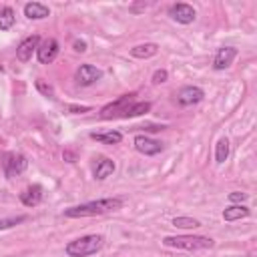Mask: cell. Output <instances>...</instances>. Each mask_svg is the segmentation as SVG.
<instances>
[{
	"label": "cell",
	"mask_w": 257,
	"mask_h": 257,
	"mask_svg": "<svg viewBox=\"0 0 257 257\" xmlns=\"http://www.w3.org/2000/svg\"><path fill=\"white\" fill-rule=\"evenodd\" d=\"M28 217L26 215H16V217H2L0 219V231H4V229H10V227H14V225H20V223H24Z\"/></svg>",
	"instance_id": "603a6c76"
},
{
	"label": "cell",
	"mask_w": 257,
	"mask_h": 257,
	"mask_svg": "<svg viewBox=\"0 0 257 257\" xmlns=\"http://www.w3.org/2000/svg\"><path fill=\"white\" fill-rule=\"evenodd\" d=\"M122 207V199L120 197H106V199H98V201H88L82 205H74L64 209V217L68 219H80V217H94V215H104L110 211H118Z\"/></svg>",
	"instance_id": "6da1fadb"
},
{
	"label": "cell",
	"mask_w": 257,
	"mask_h": 257,
	"mask_svg": "<svg viewBox=\"0 0 257 257\" xmlns=\"http://www.w3.org/2000/svg\"><path fill=\"white\" fill-rule=\"evenodd\" d=\"M133 100H135V94H133V92L118 96L114 102H108L106 106L100 108V118H118V116L122 114V110H124Z\"/></svg>",
	"instance_id": "8992f818"
},
{
	"label": "cell",
	"mask_w": 257,
	"mask_h": 257,
	"mask_svg": "<svg viewBox=\"0 0 257 257\" xmlns=\"http://www.w3.org/2000/svg\"><path fill=\"white\" fill-rule=\"evenodd\" d=\"M100 78H102V70L92 64H80L74 72V80L78 86H90Z\"/></svg>",
	"instance_id": "5b68a950"
},
{
	"label": "cell",
	"mask_w": 257,
	"mask_h": 257,
	"mask_svg": "<svg viewBox=\"0 0 257 257\" xmlns=\"http://www.w3.org/2000/svg\"><path fill=\"white\" fill-rule=\"evenodd\" d=\"M102 245H104L102 235H82V237L66 243L64 251L68 257H88V255L98 253L102 249Z\"/></svg>",
	"instance_id": "7a4b0ae2"
},
{
	"label": "cell",
	"mask_w": 257,
	"mask_h": 257,
	"mask_svg": "<svg viewBox=\"0 0 257 257\" xmlns=\"http://www.w3.org/2000/svg\"><path fill=\"white\" fill-rule=\"evenodd\" d=\"M38 44H40V36H38V34L26 36V38L18 44V48H16V58H18L20 62H28V60L32 58V52H36Z\"/></svg>",
	"instance_id": "30bf717a"
},
{
	"label": "cell",
	"mask_w": 257,
	"mask_h": 257,
	"mask_svg": "<svg viewBox=\"0 0 257 257\" xmlns=\"http://www.w3.org/2000/svg\"><path fill=\"white\" fill-rule=\"evenodd\" d=\"M173 225L175 227H181V229H195V227H201V221H197L193 217H175L173 219Z\"/></svg>",
	"instance_id": "7402d4cb"
},
{
	"label": "cell",
	"mask_w": 257,
	"mask_h": 257,
	"mask_svg": "<svg viewBox=\"0 0 257 257\" xmlns=\"http://www.w3.org/2000/svg\"><path fill=\"white\" fill-rule=\"evenodd\" d=\"M151 110V102H139V100H133L124 110H122V114L118 116V118H133V116H139V114H145V112H149Z\"/></svg>",
	"instance_id": "2e32d148"
},
{
	"label": "cell",
	"mask_w": 257,
	"mask_h": 257,
	"mask_svg": "<svg viewBox=\"0 0 257 257\" xmlns=\"http://www.w3.org/2000/svg\"><path fill=\"white\" fill-rule=\"evenodd\" d=\"M24 16L30 20H42V18L50 16V10L42 2H28V4H24Z\"/></svg>",
	"instance_id": "4fadbf2b"
},
{
	"label": "cell",
	"mask_w": 257,
	"mask_h": 257,
	"mask_svg": "<svg viewBox=\"0 0 257 257\" xmlns=\"http://www.w3.org/2000/svg\"><path fill=\"white\" fill-rule=\"evenodd\" d=\"M163 245L173 249H185V251H201V249L213 247V239L203 235H177V237L167 235L163 239Z\"/></svg>",
	"instance_id": "3957f363"
},
{
	"label": "cell",
	"mask_w": 257,
	"mask_h": 257,
	"mask_svg": "<svg viewBox=\"0 0 257 257\" xmlns=\"http://www.w3.org/2000/svg\"><path fill=\"white\" fill-rule=\"evenodd\" d=\"M249 215H251V211L245 205H231V207H227L223 211V219L225 221H239V219H245Z\"/></svg>",
	"instance_id": "e0dca14e"
},
{
	"label": "cell",
	"mask_w": 257,
	"mask_h": 257,
	"mask_svg": "<svg viewBox=\"0 0 257 257\" xmlns=\"http://www.w3.org/2000/svg\"><path fill=\"white\" fill-rule=\"evenodd\" d=\"M203 98H205L203 88L193 86V84L183 86V88L179 90V94H177V102H179L181 106H191V104H197V102H201Z\"/></svg>",
	"instance_id": "9c48e42d"
},
{
	"label": "cell",
	"mask_w": 257,
	"mask_h": 257,
	"mask_svg": "<svg viewBox=\"0 0 257 257\" xmlns=\"http://www.w3.org/2000/svg\"><path fill=\"white\" fill-rule=\"evenodd\" d=\"M90 139L104 145H118L122 141V135L118 131H106V133H90Z\"/></svg>",
	"instance_id": "d6986e66"
},
{
	"label": "cell",
	"mask_w": 257,
	"mask_h": 257,
	"mask_svg": "<svg viewBox=\"0 0 257 257\" xmlns=\"http://www.w3.org/2000/svg\"><path fill=\"white\" fill-rule=\"evenodd\" d=\"M114 169H116V165H114V161H110V159H106V157H98L96 159V165H94V179H98V181H102V179H106V177H110L112 173H114Z\"/></svg>",
	"instance_id": "9a60e30c"
},
{
	"label": "cell",
	"mask_w": 257,
	"mask_h": 257,
	"mask_svg": "<svg viewBox=\"0 0 257 257\" xmlns=\"http://www.w3.org/2000/svg\"><path fill=\"white\" fill-rule=\"evenodd\" d=\"M167 78H169V72H167L165 68H159V70H155V72H153V82H155V84L167 82Z\"/></svg>",
	"instance_id": "484cf974"
},
{
	"label": "cell",
	"mask_w": 257,
	"mask_h": 257,
	"mask_svg": "<svg viewBox=\"0 0 257 257\" xmlns=\"http://www.w3.org/2000/svg\"><path fill=\"white\" fill-rule=\"evenodd\" d=\"M16 22V12L10 6L0 8V30H10Z\"/></svg>",
	"instance_id": "ffe728a7"
},
{
	"label": "cell",
	"mask_w": 257,
	"mask_h": 257,
	"mask_svg": "<svg viewBox=\"0 0 257 257\" xmlns=\"http://www.w3.org/2000/svg\"><path fill=\"white\" fill-rule=\"evenodd\" d=\"M68 110L70 112H86V110H90L88 106H68Z\"/></svg>",
	"instance_id": "83f0119b"
},
{
	"label": "cell",
	"mask_w": 257,
	"mask_h": 257,
	"mask_svg": "<svg viewBox=\"0 0 257 257\" xmlns=\"http://www.w3.org/2000/svg\"><path fill=\"white\" fill-rule=\"evenodd\" d=\"M20 201L24 207H36L42 201V187L40 185H30L20 193Z\"/></svg>",
	"instance_id": "5bb4252c"
},
{
	"label": "cell",
	"mask_w": 257,
	"mask_h": 257,
	"mask_svg": "<svg viewBox=\"0 0 257 257\" xmlns=\"http://www.w3.org/2000/svg\"><path fill=\"white\" fill-rule=\"evenodd\" d=\"M133 143H135V149H137L139 153L149 155V157L163 151V143H159V141H155V139H151V137H147V135H137Z\"/></svg>",
	"instance_id": "8fae6325"
},
{
	"label": "cell",
	"mask_w": 257,
	"mask_h": 257,
	"mask_svg": "<svg viewBox=\"0 0 257 257\" xmlns=\"http://www.w3.org/2000/svg\"><path fill=\"white\" fill-rule=\"evenodd\" d=\"M235 56H237V48H235V46H223V48H219L217 54H215V58H213V68H215V70H225V68H229V66L233 64Z\"/></svg>",
	"instance_id": "7c38bea8"
},
{
	"label": "cell",
	"mask_w": 257,
	"mask_h": 257,
	"mask_svg": "<svg viewBox=\"0 0 257 257\" xmlns=\"http://www.w3.org/2000/svg\"><path fill=\"white\" fill-rule=\"evenodd\" d=\"M58 52H60L58 40L48 38V40H44V42L38 44V48H36V58H38L40 64H50V62L58 56Z\"/></svg>",
	"instance_id": "ba28073f"
},
{
	"label": "cell",
	"mask_w": 257,
	"mask_h": 257,
	"mask_svg": "<svg viewBox=\"0 0 257 257\" xmlns=\"http://www.w3.org/2000/svg\"><path fill=\"white\" fill-rule=\"evenodd\" d=\"M36 90L44 96H54V88L50 84H46L44 80H36Z\"/></svg>",
	"instance_id": "cb8c5ba5"
},
{
	"label": "cell",
	"mask_w": 257,
	"mask_h": 257,
	"mask_svg": "<svg viewBox=\"0 0 257 257\" xmlns=\"http://www.w3.org/2000/svg\"><path fill=\"white\" fill-rule=\"evenodd\" d=\"M169 16L179 22V24H191L195 18H197V12L191 4H185V2H177L169 8Z\"/></svg>",
	"instance_id": "52a82bcc"
},
{
	"label": "cell",
	"mask_w": 257,
	"mask_h": 257,
	"mask_svg": "<svg viewBox=\"0 0 257 257\" xmlns=\"http://www.w3.org/2000/svg\"><path fill=\"white\" fill-rule=\"evenodd\" d=\"M26 167H28V161L24 155H20V153H4L2 155V171L8 179L24 173Z\"/></svg>",
	"instance_id": "277c9868"
},
{
	"label": "cell",
	"mask_w": 257,
	"mask_h": 257,
	"mask_svg": "<svg viewBox=\"0 0 257 257\" xmlns=\"http://www.w3.org/2000/svg\"><path fill=\"white\" fill-rule=\"evenodd\" d=\"M74 50H76V52H84V50H86V42H84V40H76V42H74Z\"/></svg>",
	"instance_id": "4316f807"
},
{
	"label": "cell",
	"mask_w": 257,
	"mask_h": 257,
	"mask_svg": "<svg viewBox=\"0 0 257 257\" xmlns=\"http://www.w3.org/2000/svg\"><path fill=\"white\" fill-rule=\"evenodd\" d=\"M249 199V195L247 193H241V191H233L231 195H229V201L233 203V205H241L243 201H247Z\"/></svg>",
	"instance_id": "d4e9b609"
},
{
	"label": "cell",
	"mask_w": 257,
	"mask_h": 257,
	"mask_svg": "<svg viewBox=\"0 0 257 257\" xmlns=\"http://www.w3.org/2000/svg\"><path fill=\"white\" fill-rule=\"evenodd\" d=\"M157 52H159V46L155 42H145V44H137V46L131 48V54L135 58H151Z\"/></svg>",
	"instance_id": "ac0fdd59"
},
{
	"label": "cell",
	"mask_w": 257,
	"mask_h": 257,
	"mask_svg": "<svg viewBox=\"0 0 257 257\" xmlns=\"http://www.w3.org/2000/svg\"><path fill=\"white\" fill-rule=\"evenodd\" d=\"M227 157H229V141L227 139H219L217 145H215V161L221 165V163L227 161Z\"/></svg>",
	"instance_id": "44dd1931"
}]
</instances>
